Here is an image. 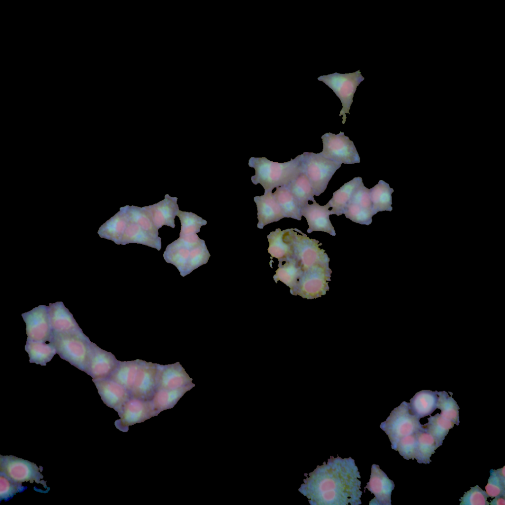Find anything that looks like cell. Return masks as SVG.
Instances as JSON below:
<instances>
[{
    "label": "cell",
    "instance_id": "obj_10",
    "mask_svg": "<svg viewBox=\"0 0 505 505\" xmlns=\"http://www.w3.org/2000/svg\"><path fill=\"white\" fill-rule=\"evenodd\" d=\"M22 317L26 325L27 340L50 342L53 338L49 307L40 305L23 313Z\"/></svg>",
    "mask_w": 505,
    "mask_h": 505
},
{
    "label": "cell",
    "instance_id": "obj_41",
    "mask_svg": "<svg viewBox=\"0 0 505 505\" xmlns=\"http://www.w3.org/2000/svg\"><path fill=\"white\" fill-rule=\"evenodd\" d=\"M138 222L140 225L144 229L148 230L151 228V224L147 218L144 216L139 218Z\"/></svg>",
    "mask_w": 505,
    "mask_h": 505
},
{
    "label": "cell",
    "instance_id": "obj_9",
    "mask_svg": "<svg viewBox=\"0 0 505 505\" xmlns=\"http://www.w3.org/2000/svg\"><path fill=\"white\" fill-rule=\"evenodd\" d=\"M331 270L329 267H317L303 272L295 287L290 290L293 295L307 299L316 298L329 290Z\"/></svg>",
    "mask_w": 505,
    "mask_h": 505
},
{
    "label": "cell",
    "instance_id": "obj_40",
    "mask_svg": "<svg viewBox=\"0 0 505 505\" xmlns=\"http://www.w3.org/2000/svg\"><path fill=\"white\" fill-rule=\"evenodd\" d=\"M140 228L137 225H130L126 230V234L130 237L136 236L139 232Z\"/></svg>",
    "mask_w": 505,
    "mask_h": 505
},
{
    "label": "cell",
    "instance_id": "obj_1",
    "mask_svg": "<svg viewBox=\"0 0 505 505\" xmlns=\"http://www.w3.org/2000/svg\"><path fill=\"white\" fill-rule=\"evenodd\" d=\"M299 491L312 505L361 504L360 472L354 459L330 456L309 474Z\"/></svg>",
    "mask_w": 505,
    "mask_h": 505
},
{
    "label": "cell",
    "instance_id": "obj_20",
    "mask_svg": "<svg viewBox=\"0 0 505 505\" xmlns=\"http://www.w3.org/2000/svg\"><path fill=\"white\" fill-rule=\"evenodd\" d=\"M437 392L422 390L417 392L410 399L411 413L419 419L431 415L437 408Z\"/></svg>",
    "mask_w": 505,
    "mask_h": 505
},
{
    "label": "cell",
    "instance_id": "obj_37",
    "mask_svg": "<svg viewBox=\"0 0 505 505\" xmlns=\"http://www.w3.org/2000/svg\"><path fill=\"white\" fill-rule=\"evenodd\" d=\"M489 497L485 491L478 485L470 487L469 490L465 492L459 501L460 505H489L487 501Z\"/></svg>",
    "mask_w": 505,
    "mask_h": 505
},
{
    "label": "cell",
    "instance_id": "obj_42",
    "mask_svg": "<svg viewBox=\"0 0 505 505\" xmlns=\"http://www.w3.org/2000/svg\"><path fill=\"white\" fill-rule=\"evenodd\" d=\"M491 505H505V495H501L494 497L493 500L489 503Z\"/></svg>",
    "mask_w": 505,
    "mask_h": 505
},
{
    "label": "cell",
    "instance_id": "obj_22",
    "mask_svg": "<svg viewBox=\"0 0 505 505\" xmlns=\"http://www.w3.org/2000/svg\"><path fill=\"white\" fill-rule=\"evenodd\" d=\"M417 439V454L415 459L419 464H430L431 456L442 445L433 435L424 428L415 433Z\"/></svg>",
    "mask_w": 505,
    "mask_h": 505
},
{
    "label": "cell",
    "instance_id": "obj_13",
    "mask_svg": "<svg viewBox=\"0 0 505 505\" xmlns=\"http://www.w3.org/2000/svg\"><path fill=\"white\" fill-rule=\"evenodd\" d=\"M139 367L133 386L130 392L131 397L150 400L157 389V364L139 360Z\"/></svg>",
    "mask_w": 505,
    "mask_h": 505
},
{
    "label": "cell",
    "instance_id": "obj_29",
    "mask_svg": "<svg viewBox=\"0 0 505 505\" xmlns=\"http://www.w3.org/2000/svg\"><path fill=\"white\" fill-rule=\"evenodd\" d=\"M191 387L176 390H157L150 400L157 414L160 412L173 408L184 394Z\"/></svg>",
    "mask_w": 505,
    "mask_h": 505
},
{
    "label": "cell",
    "instance_id": "obj_44",
    "mask_svg": "<svg viewBox=\"0 0 505 505\" xmlns=\"http://www.w3.org/2000/svg\"><path fill=\"white\" fill-rule=\"evenodd\" d=\"M180 255L183 259H187L190 255L189 251L186 249L181 248L179 251Z\"/></svg>",
    "mask_w": 505,
    "mask_h": 505
},
{
    "label": "cell",
    "instance_id": "obj_2",
    "mask_svg": "<svg viewBox=\"0 0 505 505\" xmlns=\"http://www.w3.org/2000/svg\"><path fill=\"white\" fill-rule=\"evenodd\" d=\"M250 167L255 170L252 176V182L260 184L264 193L271 192L275 188L289 184L302 172V154L286 162H277L266 157H251L248 162Z\"/></svg>",
    "mask_w": 505,
    "mask_h": 505
},
{
    "label": "cell",
    "instance_id": "obj_34",
    "mask_svg": "<svg viewBox=\"0 0 505 505\" xmlns=\"http://www.w3.org/2000/svg\"><path fill=\"white\" fill-rule=\"evenodd\" d=\"M343 214L346 218L361 224L368 225L372 222L373 213L352 202H349Z\"/></svg>",
    "mask_w": 505,
    "mask_h": 505
},
{
    "label": "cell",
    "instance_id": "obj_35",
    "mask_svg": "<svg viewBox=\"0 0 505 505\" xmlns=\"http://www.w3.org/2000/svg\"><path fill=\"white\" fill-rule=\"evenodd\" d=\"M27 489L22 484L16 483L5 474L0 472V501H9L17 493H22Z\"/></svg>",
    "mask_w": 505,
    "mask_h": 505
},
{
    "label": "cell",
    "instance_id": "obj_4",
    "mask_svg": "<svg viewBox=\"0 0 505 505\" xmlns=\"http://www.w3.org/2000/svg\"><path fill=\"white\" fill-rule=\"evenodd\" d=\"M50 342L60 358L85 372L91 341L83 331L61 333L53 331Z\"/></svg>",
    "mask_w": 505,
    "mask_h": 505
},
{
    "label": "cell",
    "instance_id": "obj_27",
    "mask_svg": "<svg viewBox=\"0 0 505 505\" xmlns=\"http://www.w3.org/2000/svg\"><path fill=\"white\" fill-rule=\"evenodd\" d=\"M139 360L118 361V365L108 379L119 383L129 392L131 391L139 367Z\"/></svg>",
    "mask_w": 505,
    "mask_h": 505
},
{
    "label": "cell",
    "instance_id": "obj_6",
    "mask_svg": "<svg viewBox=\"0 0 505 505\" xmlns=\"http://www.w3.org/2000/svg\"><path fill=\"white\" fill-rule=\"evenodd\" d=\"M341 164L328 159L319 153L305 152L302 154L303 171L308 177L314 195L320 196Z\"/></svg>",
    "mask_w": 505,
    "mask_h": 505
},
{
    "label": "cell",
    "instance_id": "obj_7",
    "mask_svg": "<svg viewBox=\"0 0 505 505\" xmlns=\"http://www.w3.org/2000/svg\"><path fill=\"white\" fill-rule=\"evenodd\" d=\"M321 139L323 149L319 153L334 162L346 164L360 162V158L353 142L344 133L338 134L326 133Z\"/></svg>",
    "mask_w": 505,
    "mask_h": 505
},
{
    "label": "cell",
    "instance_id": "obj_17",
    "mask_svg": "<svg viewBox=\"0 0 505 505\" xmlns=\"http://www.w3.org/2000/svg\"><path fill=\"white\" fill-rule=\"evenodd\" d=\"M104 403L120 413L126 402L131 397L129 392L119 383L108 378L93 379Z\"/></svg>",
    "mask_w": 505,
    "mask_h": 505
},
{
    "label": "cell",
    "instance_id": "obj_31",
    "mask_svg": "<svg viewBox=\"0 0 505 505\" xmlns=\"http://www.w3.org/2000/svg\"><path fill=\"white\" fill-rule=\"evenodd\" d=\"M428 418V422L423 425L424 429L433 435L441 444L447 435L449 430L455 425L452 421L437 413Z\"/></svg>",
    "mask_w": 505,
    "mask_h": 505
},
{
    "label": "cell",
    "instance_id": "obj_12",
    "mask_svg": "<svg viewBox=\"0 0 505 505\" xmlns=\"http://www.w3.org/2000/svg\"><path fill=\"white\" fill-rule=\"evenodd\" d=\"M118 361L111 353L102 349L91 342L85 372L93 379L108 378Z\"/></svg>",
    "mask_w": 505,
    "mask_h": 505
},
{
    "label": "cell",
    "instance_id": "obj_18",
    "mask_svg": "<svg viewBox=\"0 0 505 505\" xmlns=\"http://www.w3.org/2000/svg\"><path fill=\"white\" fill-rule=\"evenodd\" d=\"M253 199L257 207L258 228L262 229L268 224L285 217L272 191L256 196Z\"/></svg>",
    "mask_w": 505,
    "mask_h": 505
},
{
    "label": "cell",
    "instance_id": "obj_11",
    "mask_svg": "<svg viewBox=\"0 0 505 505\" xmlns=\"http://www.w3.org/2000/svg\"><path fill=\"white\" fill-rule=\"evenodd\" d=\"M157 415L150 400L131 397L118 414L120 418L115 421V425L120 431L126 432L129 426L143 422Z\"/></svg>",
    "mask_w": 505,
    "mask_h": 505
},
{
    "label": "cell",
    "instance_id": "obj_43",
    "mask_svg": "<svg viewBox=\"0 0 505 505\" xmlns=\"http://www.w3.org/2000/svg\"><path fill=\"white\" fill-rule=\"evenodd\" d=\"M184 240L189 243H195L199 240L198 236L194 234H189V235L185 236Z\"/></svg>",
    "mask_w": 505,
    "mask_h": 505
},
{
    "label": "cell",
    "instance_id": "obj_15",
    "mask_svg": "<svg viewBox=\"0 0 505 505\" xmlns=\"http://www.w3.org/2000/svg\"><path fill=\"white\" fill-rule=\"evenodd\" d=\"M157 390H176L192 387L191 379L179 363L157 365Z\"/></svg>",
    "mask_w": 505,
    "mask_h": 505
},
{
    "label": "cell",
    "instance_id": "obj_25",
    "mask_svg": "<svg viewBox=\"0 0 505 505\" xmlns=\"http://www.w3.org/2000/svg\"><path fill=\"white\" fill-rule=\"evenodd\" d=\"M278 268L276 270L273 279L275 283L280 281L293 289L303 274L301 267L294 258L279 262Z\"/></svg>",
    "mask_w": 505,
    "mask_h": 505
},
{
    "label": "cell",
    "instance_id": "obj_32",
    "mask_svg": "<svg viewBox=\"0 0 505 505\" xmlns=\"http://www.w3.org/2000/svg\"><path fill=\"white\" fill-rule=\"evenodd\" d=\"M438 396L437 408L441 410L440 413L445 418L450 420L455 425H459V410L460 409L457 402L452 397L453 394L449 396L445 391L437 392Z\"/></svg>",
    "mask_w": 505,
    "mask_h": 505
},
{
    "label": "cell",
    "instance_id": "obj_33",
    "mask_svg": "<svg viewBox=\"0 0 505 505\" xmlns=\"http://www.w3.org/2000/svg\"><path fill=\"white\" fill-rule=\"evenodd\" d=\"M505 467L497 469H491L488 483L485 487L486 492L492 498L505 495Z\"/></svg>",
    "mask_w": 505,
    "mask_h": 505
},
{
    "label": "cell",
    "instance_id": "obj_24",
    "mask_svg": "<svg viewBox=\"0 0 505 505\" xmlns=\"http://www.w3.org/2000/svg\"><path fill=\"white\" fill-rule=\"evenodd\" d=\"M369 189L374 215L379 212L392 210V194L394 189L390 187L388 183L380 180L377 184Z\"/></svg>",
    "mask_w": 505,
    "mask_h": 505
},
{
    "label": "cell",
    "instance_id": "obj_19",
    "mask_svg": "<svg viewBox=\"0 0 505 505\" xmlns=\"http://www.w3.org/2000/svg\"><path fill=\"white\" fill-rule=\"evenodd\" d=\"M48 307L53 331L70 333L82 331L62 302L49 303Z\"/></svg>",
    "mask_w": 505,
    "mask_h": 505
},
{
    "label": "cell",
    "instance_id": "obj_28",
    "mask_svg": "<svg viewBox=\"0 0 505 505\" xmlns=\"http://www.w3.org/2000/svg\"><path fill=\"white\" fill-rule=\"evenodd\" d=\"M283 234V230L277 228L274 231L271 232L267 237L269 245L268 252L272 257L277 258L279 262L293 257L291 246L284 240Z\"/></svg>",
    "mask_w": 505,
    "mask_h": 505
},
{
    "label": "cell",
    "instance_id": "obj_3",
    "mask_svg": "<svg viewBox=\"0 0 505 505\" xmlns=\"http://www.w3.org/2000/svg\"><path fill=\"white\" fill-rule=\"evenodd\" d=\"M284 231V239L290 243L293 258L303 272L317 267H329V258L325 250L319 248L322 244L318 240L309 238L296 228Z\"/></svg>",
    "mask_w": 505,
    "mask_h": 505
},
{
    "label": "cell",
    "instance_id": "obj_8",
    "mask_svg": "<svg viewBox=\"0 0 505 505\" xmlns=\"http://www.w3.org/2000/svg\"><path fill=\"white\" fill-rule=\"evenodd\" d=\"M42 467H37L36 464L30 461L13 456H0V470L13 481L22 484V482H34L43 485L44 488L49 490L46 482L41 480L43 476L40 473Z\"/></svg>",
    "mask_w": 505,
    "mask_h": 505
},
{
    "label": "cell",
    "instance_id": "obj_39",
    "mask_svg": "<svg viewBox=\"0 0 505 505\" xmlns=\"http://www.w3.org/2000/svg\"><path fill=\"white\" fill-rule=\"evenodd\" d=\"M157 210L154 214V220L158 225H162L164 221V210L160 202L156 205Z\"/></svg>",
    "mask_w": 505,
    "mask_h": 505
},
{
    "label": "cell",
    "instance_id": "obj_21",
    "mask_svg": "<svg viewBox=\"0 0 505 505\" xmlns=\"http://www.w3.org/2000/svg\"><path fill=\"white\" fill-rule=\"evenodd\" d=\"M361 182V177H355L333 193L332 198L327 203L329 207L332 208L330 211L332 215L339 216L343 214L353 193Z\"/></svg>",
    "mask_w": 505,
    "mask_h": 505
},
{
    "label": "cell",
    "instance_id": "obj_14",
    "mask_svg": "<svg viewBox=\"0 0 505 505\" xmlns=\"http://www.w3.org/2000/svg\"><path fill=\"white\" fill-rule=\"evenodd\" d=\"M394 487L393 481L389 478L378 465L373 464L369 482L364 488V492L367 489L374 495L369 505H391V495Z\"/></svg>",
    "mask_w": 505,
    "mask_h": 505
},
{
    "label": "cell",
    "instance_id": "obj_30",
    "mask_svg": "<svg viewBox=\"0 0 505 505\" xmlns=\"http://www.w3.org/2000/svg\"><path fill=\"white\" fill-rule=\"evenodd\" d=\"M288 187L297 200L301 209L308 204L309 201L313 202L315 200L310 181L303 172L291 181Z\"/></svg>",
    "mask_w": 505,
    "mask_h": 505
},
{
    "label": "cell",
    "instance_id": "obj_16",
    "mask_svg": "<svg viewBox=\"0 0 505 505\" xmlns=\"http://www.w3.org/2000/svg\"><path fill=\"white\" fill-rule=\"evenodd\" d=\"M312 204H307L301 209L302 216H304L309 225L307 232L323 231L335 236V231L329 219V215H332L328 204L321 206L315 200Z\"/></svg>",
    "mask_w": 505,
    "mask_h": 505
},
{
    "label": "cell",
    "instance_id": "obj_5",
    "mask_svg": "<svg viewBox=\"0 0 505 505\" xmlns=\"http://www.w3.org/2000/svg\"><path fill=\"white\" fill-rule=\"evenodd\" d=\"M380 427L388 435L391 448L394 450L400 439L423 429V425L411 413L409 403L403 401L394 409Z\"/></svg>",
    "mask_w": 505,
    "mask_h": 505
},
{
    "label": "cell",
    "instance_id": "obj_36",
    "mask_svg": "<svg viewBox=\"0 0 505 505\" xmlns=\"http://www.w3.org/2000/svg\"><path fill=\"white\" fill-rule=\"evenodd\" d=\"M395 450L406 460H414L417 454V439L415 433L400 439L397 443Z\"/></svg>",
    "mask_w": 505,
    "mask_h": 505
},
{
    "label": "cell",
    "instance_id": "obj_26",
    "mask_svg": "<svg viewBox=\"0 0 505 505\" xmlns=\"http://www.w3.org/2000/svg\"><path fill=\"white\" fill-rule=\"evenodd\" d=\"M273 193L285 217L301 219V208L288 186L277 187Z\"/></svg>",
    "mask_w": 505,
    "mask_h": 505
},
{
    "label": "cell",
    "instance_id": "obj_23",
    "mask_svg": "<svg viewBox=\"0 0 505 505\" xmlns=\"http://www.w3.org/2000/svg\"><path fill=\"white\" fill-rule=\"evenodd\" d=\"M25 350L28 353L30 363L45 366L57 354L56 349L51 342L34 341L27 340Z\"/></svg>",
    "mask_w": 505,
    "mask_h": 505
},
{
    "label": "cell",
    "instance_id": "obj_38",
    "mask_svg": "<svg viewBox=\"0 0 505 505\" xmlns=\"http://www.w3.org/2000/svg\"><path fill=\"white\" fill-rule=\"evenodd\" d=\"M349 202L356 204L361 208L373 213L370 199V189L366 187L362 182L353 193Z\"/></svg>",
    "mask_w": 505,
    "mask_h": 505
}]
</instances>
